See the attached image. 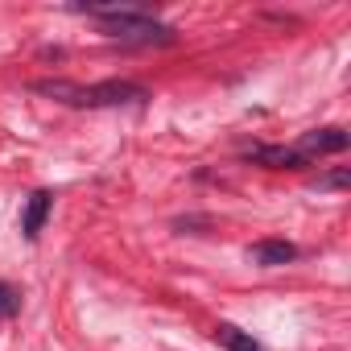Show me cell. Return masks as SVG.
<instances>
[{"label":"cell","instance_id":"5","mask_svg":"<svg viewBox=\"0 0 351 351\" xmlns=\"http://www.w3.org/2000/svg\"><path fill=\"white\" fill-rule=\"evenodd\" d=\"M50 207H54V195H50V191H34V195L25 199V211H21V236H25L29 244L42 236V228H46V219H50Z\"/></svg>","mask_w":351,"mask_h":351},{"label":"cell","instance_id":"8","mask_svg":"<svg viewBox=\"0 0 351 351\" xmlns=\"http://www.w3.org/2000/svg\"><path fill=\"white\" fill-rule=\"evenodd\" d=\"M347 186H351V169L347 165H339V169L318 173V178H314V191H347Z\"/></svg>","mask_w":351,"mask_h":351},{"label":"cell","instance_id":"1","mask_svg":"<svg viewBox=\"0 0 351 351\" xmlns=\"http://www.w3.org/2000/svg\"><path fill=\"white\" fill-rule=\"evenodd\" d=\"M34 95L71 104V108H124V104H149V87L128 79H104V83H71V79H38L29 83Z\"/></svg>","mask_w":351,"mask_h":351},{"label":"cell","instance_id":"3","mask_svg":"<svg viewBox=\"0 0 351 351\" xmlns=\"http://www.w3.org/2000/svg\"><path fill=\"white\" fill-rule=\"evenodd\" d=\"M347 145H351V136H347L339 124H330V128H310V132H302V141H298L293 149L314 161V157H326V153H343Z\"/></svg>","mask_w":351,"mask_h":351},{"label":"cell","instance_id":"4","mask_svg":"<svg viewBox=\"0 0 351 351\" xmlns=\"http://www.w3.org/2000/svg\"><path fill=\"white\" fill-rule=\"evenodd\" d=\"M248 161L269 165V169H306V165H314L310 157H302L298 149H285V145H252Z\"/></svg>","mask_w":351,"mask_h":351},{"label":"cell","instance_id":"6","mask_svg":"<svg viewBox=\"0 0 351 351\" xmlns=\"http://www.w3.org/2000/svg\"><path fill=\"white\" fill-rule=\"evenodd\" d=\"M248 261L261 265V269H281V265L298 261V244H289V240H256V244H248Z\"/></svg>","mask_w":351,"mask_h":351},{"label":"cell","instance_id":"7","mask_svg":"<svg viewBox=\"0 0 351 351\" xmlns=\"http://www.w3.org/2000/svg\"><path fill=\"white\" fill-rule=\"evenodd\" d=\"M215 343L228 347V351H265L248 330H240V326H232V322H219V326H215Z\"/></svg>","mask_w":351,"mask_h":351},{"label":"cell","instance_id":"2","mask_svg":"<svg viewBox=\"0 0 351 351\" xmlns=\"http://www.w3.org/2000/svg\"><path fill=\"white\" fill-rule=\"evenodd\" d=\"M75 9L95 17L104 25V34L124 46H173L178 42V34L161 25L157 17H149L145 5H75Z\"/></svg>","mask_w":351,"mask_h":351},{"label":"cell","instance_id":"10","mask_svg":"<svg viewBox=\"0 0 351 351\" xmlns=\"http://www.w3.org/2000/svg\"><path fill=\"white\" fill-rule=\"evenodd\" d=\"M173 228L186 236L191 228H211V219H207V215H186V219H173Z\"/></svg>","mask_w":351,"mask_h":351},{"label":"cell","instance_id":"9","mask_svg":"<svg viewBox=\"0 0 351 351\" xmlns=\"http://www.w3.org/2000/svg\"><path fill=\"white\" fill-rule=\"evenodd\" d=\"M21 314V289L0 281V318H17Z\"/></svg>","mask_w":351,"mask_h":351}]
</instances>
